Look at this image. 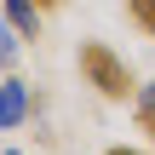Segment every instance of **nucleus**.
Wrapping results in <instances>:
<instances>
[{
	"label": "nucleus",
	"instance_id": "9",
	"mask_svg": "<svg viewBox=\"0 0 155 155\" xmlns=\"http://www.w3.org/2000/svg\"><path fill=\"white\" fill-rule=\"evenodd\" d=\"M6 155H23V150H6Z\"/></svg>",
	"mask_w": 155,
	"mask_h": 155
},
{
	"label": "nucleus",
	"instance_id": "2",
	"mask_svg": "<svg viewBox=\"0 0 155 155\" xmlns=\"http://www.w3.org/2000/svg\"><path fill=\"white\" fill-rule=\"evenodd\" d=\"M29 121V86L23 81H0V132Z\"/></svg>",
	"mask_w": 155,
	"mask_h": 155
},
{
	"label": "nucleus",
	"instance_id": "3",
	"mask_svg": "<svg viewBox=\"0 0 155 155\" xmlns=\"http://www.w3.org/2000/svg\"><path fill=\"white\" fill-rule=\"evenodd\" d=\"M0 12L17 23V35H23V40H35V29H40V17H35V0H0Z\"/></svg>",
	"mask_w": 155,
	"mask_h": 155
},
{
	"label": "nucleus",
	"instance_id": "4",
	"mask_svg": "<svg viewBox=\"0 0 155 155\" xmlns=\"http://www.w3.org/2000/svg\"><path fill=\"white\" fill-rule=\"evenodd\" d=\"M17 40H23V35H17V23L0 12V69H12V63H17Z\"/></svg>",
	"mask_w": 155,
	"mask_h": 155
},
{
	"label": "nucleus",
	"instance_id": "7",
	"mask_svg": "<svg viewBox=\"0 0 155 155\" xmlns=\"http://www.w3.org/2000/svg\"><path fill=\"white\" fill-rule=\"evenodd\" d=\"M104 155H144V150H127V144H115V150H104Z\"/></svg>",
	"mask_w": 155,
	"mask_h": 155
},
{
	"label": "nucleus",
	"instance_id": "6",
	"mask_svg": "<svg viewBox=\"0 0 155 155\" xmlns=\"http://www.w3.org/2000/svg\"><path fill=\"white\" fill-rule=\"evenodd\" d=\"M138 121L150 127V138H155V81H150V86H138Z\"/></svg>",
	"mask_w": 155,
	"mask_h": 155
},
{
	"label": "nucleus",
	"instance_id": "5",
	"mask_svg": "<svg viewBox=\"0 0 155 155\" xmlns=\"http://www.w3.org/2000/svg\"><path fill=\"white\" fill-rule=\"evenodd\" d=\"M127 12H132V23L144 35H155V0H127Z\"/></svg>",
	"mask_w": 155,
	"mask_h": 155
},
{
	"label": "nucleus",
	"instance_id": "1",
	"mask_svg": "<svg viewBox=\"0 0 155 155\" xmlns=\"http://www.w3.org/2000/svg\"><path fill=\"white\" fill-rule=\"evenodd\" d=\"M81 75H86V81H92V86H98L109 104H127V98L138 92L132 69H127V63H121L109 46H98V40H86V46H81Z\"/></svg>",
	"mask_w": 155,
	"mask_h": 155
},
{
	"label": "nucleus",
	"instance_id": "8",
	"mask_svg": "<svg viewBox=\"0 0 155 155\" xmlns=\"http://www.w3.org/2000/svg\"><path fill=\"white\" fill-rule=\"evenodd\" d=\"M35 6H58V0H35Z\"/></svg>",
	"mask_w": 155,
	"mask_h": 155
}]
</instances>
